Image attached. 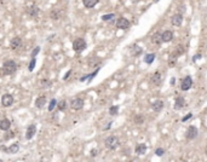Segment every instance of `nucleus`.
<instances>
[{
    "label": "nucleus",
    "instance_id": "f257e3e1",
    "mask_svg": "<svg viewBox=\"0 0 207 162\" xmlns=\"http://www.w3.org/2000/svg\"><path fill=\"white\" fill-rule=\"evenodd\" d=\"M16 70H17V64H16L15 61L9 60V61L4 62L2 68H1L2 75H11V74H14Z\"/></svg>",
    "mask_w": 207,
    "mask_h": 162
},
{
    "label": "nucleus",
    "instance_id": "f03ea898",
    "mask_svg": "<svg viewBox=\"0 0 207 162\" xmlns=\"http://www.w3.org/2000/svg\"><path fill=\"white\" fill-rule=\"evenodd\" d=\"M105 146L108 148V149H110V150H115L119 145H120V141H119V138L118 137H115V136H110V137H108L107 139H105Z\"/></svg>",
    "mask_w": 207,
    "mask_h": 162
},
{
    "label": "nucleus",
    "instance_id": "7ed1b4c3",
    "mask_svg": "<svg viewBox=\"0 0 207 162\" xmlns=\"http://www.w3.org/2000/svg\"><path fill=\"white\" fill-rule=\"evenodd\" d=\"M86 46H87V44H86V41L84 40L83 38H76L75 40L73 41V50L75 52H78V53L83 52L84 50L86 48Z\"/></svg>",
    "mask_w": 207,
    "mask_h": 162
},
{
    "label": "nucleus",
    "instance_id": "20e7f679",
    "mask_svg": "<svg viewBox=\"0 0 207 162\" xmlns=\"http://www.w3.org/2000/svg\"><path fill=\"white\" fill-rule=\"evenodd\" d=\"M115 24H116V28H119V29H128V28H130V25H131L130 21L127 20V18H125V17H120V18H118Z\"/></svg>",
    "mask_w": 207,
    "mask_h": 162
},
{
    "label": "nucleus",
    "instance_id": "39448f33",
    "mask_svg": "<svg viewBox=\"0 0 207 162\" xmlns=\"http://www.w3.org/2000/svg\"><path fill=\"white\" fill-rule=\"evenodd\" d=\"M25 11H27V14H28L30 17H33V18H37V17L39 16V12H40L39 7H37L35 5H30L29 7L25 9Z\"/></svg>",
    "mask_w": 207,
    "mask_h": 162
},
{
    "label": "nucleus",
    "instance_id": "423d86ee",
    "mask_svg": "<svg viewBox=\"0 0 207 162\" xmlns=\"http://www.w3.org/2000/svg\"><path fill=\"white\" fill-rule=\"evenodd\" d=\"M70 106L73 110H81L84 108V101L81 98H74L70 103Z\"/></svg>",
    "mask_w": 207,
    "mask_h": 162
},
{
    "label": "nucleus",
    "instance_id": "0eeeda50",
    "mask_svg": "<svg viewBox=\"0 0 207 162\" xmlns=\"http://www.w3.org/2000/svg\"><path fill=\"white\" fill-rule=\"evenodd\" d=\"M197 133H199L197 128H196L195 126H190V127L188 128V132H186V139H189V141L195 139V138L197 137Z\"/></svg>",
    "mask_w": 207,
    "mask_h": 162
},
{
    "label": "nucleus",
    "instance_id": "6e6552de",
    "mask_svg": "<svg viewBox=\"0 0 207 162\" xmlns=\"http://www.w3.org/2000/svg\"><path fill=\"white\" fill-rule=\"evenodd\" d=\"M193 86V80L190 76H186L183 80H182V83H181V88L182 91H188L189 88H191Z\"/></svg>",
    "mask_w": 207,
    "mask_h": 162
},
{
    "label": "nucleus",
    "instance_id": "1a4fd4ad",
    "mask_svg": "<svg viewBox=\"0 0 207 162\" xmlns=\"http://www.w3.org/2000/svg\"><path fill=\"white\" fill-rule=\"evenodd\" d=\"M1 104H2L4 106H10V105H12V104H14V97H12L10 93L4 94L2 98H1Z\"/></svg>",
    "mask_w": 207,
    "mask_h": 162
},
{
    "label": "nucleus",
    "instance_id": "9d476101",
    "mask_svg": "<svg viewBox=\"0 0 207 162\" xmlns=\"http://www.w3.org/2000/svg\"><path fill=\"white\" fill-rule=\"evenodd\" d=\"M22 46V39L21 38H18V37H15L12 40L10 41V47L12 48V50H18L20 47Z\"/></svg>",
    "mask_w": 207,
    "mask_h": 162
},
{
    "label": "nucleus",
    "instance_id": "9b49d317",
    "mask_svg": "<svg viewBox=\"0 0 207 162\" xmlns=\"http://www.w3.org/2000/svg\"><path fill=\"white\" fill-rule=\"evenodd\" d=\"M35 133H37V127H35L34 125H30V126H28V128H27L25 138H27V139H32V138L35 136Z\"/></svg>",
    "mask_w": 207,
    "mask_h": 162
},
{
    "label": "nucleus",
    "instance_id": "f8f14e48",
    "mask_svg": "<svg viewBox=\"0 0 207 162\" xmlns=\"http://www.w3.org/2000/svg\"><path fill=\"white\" fill-rule=\"evenodd\" d=\"M182 22H183V16H182L181 14H177V15L172 16V18H171V23H172L174 27H179V25L182 24Z\"/></svg>",
    "mask_w": 207,
    "mask_h": 162
},
{
    "label": "nucleus",
    "instance_id": "ddd939ff",
    "mask_svg": "<svg viewBox=\"0 0 207 162\" xmlns=\"http://www.w3.org/2000/svg\"><path fill=\"white\" fill-rule=\"evenodd\" d=\"M173 39V33L171 32V30H165L162 34H161V40L162 42H170V41H172Z\"/></svg>",
    "mask_w": 207,
    "mask_h": 162
},
{
    "label": "nucleus",
    "instance_id": "4468645a",
    "mask_svg": "<svg viewBox=\"0 0 207 162\" xmlns=\"http://www.w3.org/2000/svg\"><path fill=\"white\" fill-rule=\"evenodd\" d=\"M150 80H151V83H153V85H155V86H160V83H161V74H160L159 71L154 73Z\"/></svg>",
    "mask_w": 207,
    "mask_h": 162
},
{
    "label": "nucleus",
    "instance_id": "2eb2a0df",
    "mask_svg": "<svg viewBox=\"0 0 207 162\" xmlns=\"http://www.w3.org/2000/svg\"><path fill=\"white\" fill-rule=\"evenodd\" d=\"M130 52H131V55H132L133 57H137V56H139V55L142 53V48H141L138 45H132V46L130 47Z\"/></svg>",
    "mask_w": 207,
    "mask_h": 162
},
{
    "label": "nucleus",
    "instance_id": "dca6fc26",
    "mask_svg": "<svg viewBox=\"0 0 207 162\" xmlns=\"http://www.w3.org/2000/svg\"><path fill=\"white\" fill-rule=\"evenodd\" d=\"M10 128H11V122H10V120L2 119V120L0 121V129H1V131H7V129H10Z\"/></svg>",
    "mask_w": 207,
    "mask_h": 162
},
{
    "label": "nucleus",
    "instance_id": "f3484780",
    "mask_svg": "<svg viewBox=\"0 0 207 162\" xmlns=\"http://www.w3.org/2000/svg\"><path fill=\"white\" fill-rule=\"evenodd\" d=\"M151 108H153V110H154V111H156V113L161 111V110L164 109V102L162 101L154 102V103H153V105H151Z\"/></svg>",
    "mask_w": 207,
    "mask_h": 162
},
{
    "label": "nucleus",
    "instance_id": "a211bd4d",
    "mask_svg": "<svg viewBox=\"0 0 207 162\" xmlns=\"http://www.w3.org/2000/svg\"><path fill=\"white\" fill-rule=\"evenodd\" d=\"M45 104H46V97H45V96L39 97V98L35 101V106H37L38 109H42V108L45 106Z\"/></svg>",
    "mask_w": 207,
    "mask_h": 162
},
{
    "label": "nucleus",
    "instance_id": "6ab92c4d",
    "mask_svg": "<svg viewBox=\"0 0 207 162\" xmlns=\"http://www.w3.org/2000/svg\"><path fill=\"white\" fill-rule=\"evenodd\" d=\"M83 4L85 7L87 9H92L98 4V0H83Z\"/></svg>",
    "mask_w": 207,
    "mask_h": 162
},
{
    "label": "nucleus",
    "instance_id": "aec40b11",
    "mask_svg": "<svg viewBox=\"0 0 207 162\" xmlns=\"http://www.w3.org/2000/svg\"><path fill=\"white\" fill-rule=\"evenodd\" d=\"M135 151H136L137 155H143V154H145V151H146V145H145V144H138V145L136 146Z\"/></svg>",
    "mask_w": 207,
    "mask_h": 162
},
{
    "label": "nucleus",
    "instance_id": "412c9836",
    "mask_svg": "<svg viewBox=\"0 0 207 162\" xmlns=\"http://www.w3.org/2000/svg\"><path fill=\"white\" fill-rule=\"evenodd\" d=\"M186 102H184V98L183 97H177L176 98V103H174V108L178 110V109H182L184 106Z\"/></svg>",
    "mask_w": 207,
    "mask_h": 162
},
{
    "label": "nucleus",
    "instance_id": "4be33fe9",
    "mask_svg": "<svg viewBox=\"0 0 207 162\" xmlns=\"http://www.w3.org/2000/svg\"><path fill=\"white\" fill-rule=\"evenodd\" d=\"M18 150H20L18 144H12V145H10V148L5 149V151H6V152H10V154H16V152H18Z\"/></svg>",
    "mask_w": 207,
    "mask_h": 162
},
{
    "label": "nucleus",
    "instance_id": "5701e85b",
    "mask_svg": "<svg viewBox=\"0 0 207 162\" xmlns=\"http://www.w3.org/2000/svg\"><path fill=\"white\" fill-rule=\"evenodd\" d=\"M98 71H100V68H97V69H96L92 74H88V75H86V76H83V78L80 79V81H85L86 79H88V81H91L93 78H95V76H96V75H97V74H98Z\"/></svg>",
    "mask_w": 207,
    "mask_h": 162
},
{
    "label": "nucleus",
    "instance_id": "b1692460",
    "mask_svg": "<svg viewBox=\"0 0 207 162\" xmlns=\"http://www.w3.org/2000/svg\"><path fill=\"white\" fill-rule=\"evenodd\" d=\"M50 16H51L52 20H58V18L62 16V11H61V10H53Z\"/></svg>",
    "mask_w": 207,
    "mask_h": 162
},
{
    "label": "nucleus",
    "instance_id": "393cba45",
    "mask_svg": "<svg viewBox=\"0 0 207 162\" xmlns=\"http://www.w3.org/2000/svg\"><path fill=\"white\" fill-rule=\"evenodd\" d=\"M151 40H153V42H154V44H158V45H159V44L162 41V40H161V34H160V32L155 33V34L151 37Z\"/></svg>",
    "mask_w": 207,
    "mask_h": 162
},
{
    "label": "nucleus",
    "instance_id": "a878e982",
    "mask_svg": "<svg viewBox=\"0 0 207 162\" xmlns=\"http://www.w3.org/2000/svg\"><path fill=\"white\" fill-rule=\"evenodd\" d=\"M155 60V53H150V55H146L144 57V62L146 64H151Z\"/></svg>",
    "mask_w": 207,
    "mask_h": 162
},
{
    "label": "nucleus",
    "instance_id": "bb28decb",
    "mask_svg": "<svg viewBox=\"0 0 207 162\" xmlns=\"http://www.w3.org/2000/svg\"><path fill=\"white\" fill-rule=\"evenodd\" d=\"M65 108H67V102L65 101H60L57 103V109H58L60 111H63Z\"/></svg>",
    "mask_w": 207,
    "mask_h": 162
},
{
    "label": "nucleus",
    "instance_id": "cd10ccee",
    "mask_svg": "<svg viewBox=\"0 0 207 162\" xmlns=\"http://www.w3.org/2000/svg\"><path fill=\"white\" fill-rule=\"evenodd\" d=\"M118 111H119V106H118V105H113V106H110V109H109V114H110L111 116L116 115Z\"/></svg>",
    "mask_w": 207,
    "mask_h": 162
},
{
    "label": "nucleus",
    "instance_id": "c85d7f7f",
    "mask_svg": "<svg viewBox=\"0 0 207 162\" xmlns=\"http://www.w3.org/2000/svg\"><path fill=\"white\" fill-rule=\"evenodd\" d=\"M4 137H5V141H9V139H12V138H15V133H14L12 131L7 129V131H6V134H5Z\"/></svg>",
    "mask_w": 207,
    "mask_h": 162
},
{
    "label": "nucleus",
    "instance_id": "c756f323",
    "mask_svg": "<svg viewBox=\"0 0 207 162\" xmlns=\"http://www.w3.org/2000/svg\"><path fill=\"white\" fill-rule=\"evenodd\" d=\"M133 121H135V123H137V125H141V123L144 122V118H143L142 115H137V116H135Z\"/></svg>",
    "mask_w": 207,
    "mask_h": 162
},
{
    "label": "nucleus",
    "instance_id": "7c9ffc66",
    "mask_svg": "<svg viewBox=\"0 0 207 162\" xmlns=\"http://www.w3.org/2000/svg\"><path fill=\"white\" fill-rule=\"evenodd\" d=\"M35 63H37V60H35V57H32V61H30L29 65H28V69H29V71H33V70H34Z\"/></svg>",
    "mask_w": 207,
    "mask_h": 162
},
{
    "label": "nucleus",
    "instance_id": "2f4dec72",
    "mask_svg": "<svg viewBox=\"0 0 207 162\" xmlns=\"http://www.w3.org/2000/svg\"><path fill=\"white\" fill-rule=\"evenodd\" d=\"M56 105H57V101H56V99H51L50 104H49V111H52Z\"/></svg>",
    "mask_w": 207,
    "mask_h": 162
},
{
    "label": "nucleus",
    "instance_id": "473e14b6",
    "mask_svg": "<svg viewBox=\"0 0 207 162\" xmlns=\"http://www.w3.org/2000/svg\"><path fill=\"white\" fill-rule=\"evenodd\" d=\"M114 17H115V15H114V14H110V15H104V16H102V20L109 21V20H113Z\"/></svg>",
    "mask_w": 207,
    "mask_h": 162
},
{
    "label": "nucleus",
    "instance_id": "72a5a7b5",
    "mask_svg": "<svg viewBox=\"0 0 207 162\" xmlns=\"http://www.w3.org/2000/svg\"><path fill=\"white\" fill-rule=\"evenodd\" d=\"M39 52H40V47H39V46H37V47L34 48V51L32 52V57H35V56H37Z\"/></svg>",
    "mask_w": 207,
    "mask_h": 162
},
{
    "label": "nucleus",
    "instance_id": "f704fd0d",
    "mask_svg": "<svg viewBox=\"0 0 207 162\" xmlns=\"http://www.w3.org/2000/svg\"><path fill=\"white\" fill-rule=\"evenodd\" d=\"M164 152H165V150H164V149H160V148L155 150V154H156L158 156H162V155H164Z\"/></svg>",
    "mask_w": 207,
    "mask_h": 162
},
{
    "label": "nucleus",
    "instance_id": "c9c22d12",
    "mask_svg": "<svg viewBox=\"0 0 207 162\" xmlns=\"http://www.w3.org/2000/svg\"><path fill=\"white\" fill-rule=\"evenodd\" d=\"M50 85H51V82H50V81H47V80H42L41 82H40V86H41L42 88H44V87H46V86H50Z\"/></svg>",
    "mask_w": 207,
    "mask_h": 162
},
{
    "label": "nucleus",
    "instance_id": "e433bc0d",
    "mask_svg": "<svg viewBox=\"0 0 207 162\" xmlns=\"http://www.w3.org/2000/svg\"><path fill=\"white\" fill-rule=\"evenodd\" d=\"M190 118H191V114H188V115H186V116L182 119V121H183V122L186 121V120H188V119H190Z\"/></svg>",
    "mask_w": 207,
    "mask_h": 162
},
{
    "label": "nucleus",
    "instance_id": "4c0bfd02",
    "mask_svg": "<svg viewBox=\"0 0 207 162\" xmlns=\"http://www.w3.org/2000/svg\"><path fill=\"white\" fill-rule=\"evenodd\" d=\"M70 73H72V70H69V71H68V73H67V74L64 75V78H63V80H67V79L69 78V75H70Z\"/></svg>",
    "mask_w": 207,
    "mask_h": 162
},
{
    "label": "nucleus",
    "instance_id": "58836bf2",
    "mask_svg": "<svg viewBox=\"0 0 207 162\" xmlns=\"http://www.w3.org/2000/svg\"><path fill=\"white\" fill-rule=\"evenodd\" d=\"M96 152H98V151H97V150H92V152H91V155H92V156H95V155H96Z\"/></svg>",
    "mask_w": 207,
    "mask_h": 162
},
{
    "label": "nucleus",
    "instance_id": "ea45409f",
    "mask_svg": "<svg viewBox=\"0 0 207 162\" xmlns=\"http://www.w3.org/2000/svg\"><path fill=\"white\" fill-rule=\"evenodd\" d=\"M2 1H4V0H0V2H2Z\"/></svg>",
    "mask_w": 207,
    "mask_h": 162
},
{
    "label": "nucleus",
    "instance_id": "a19ab883",
    "mask_svg": "<svg viewBox=\"0 0 207 162\" xmlns=\"http://www.w3.org/2000/svg\"><path fill=\"white\" fill-rule=\"evenodd\" d=\"M206 155H207V151H206Z\"/></svg>",
    "mask_w": 207,
    "mask_h": 162
}]
</instances>
